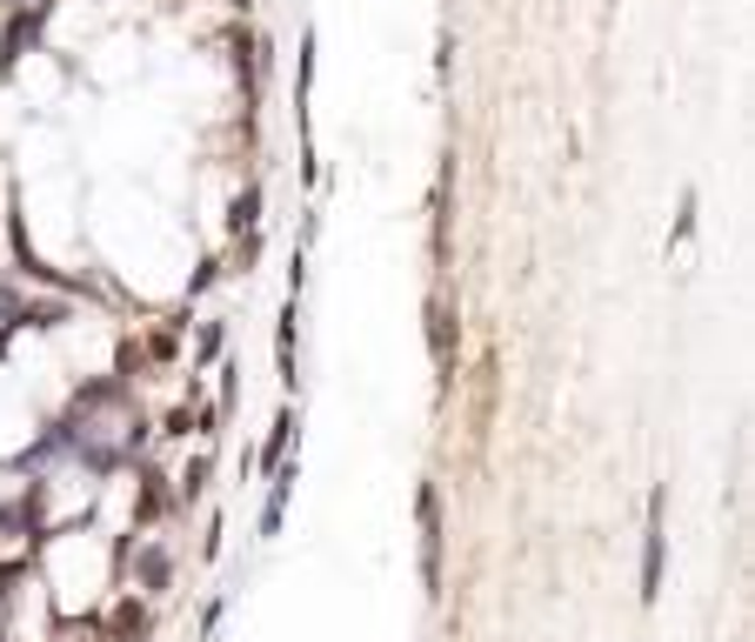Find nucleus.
Masks as SVG:
<instances>
[{
	"label": "nucleus",
	"mask_w": 755,
	"mask_h": 642,
	"mask_svg": "<svg viewBox=\"0 0 755 642\" xmlns=\"http://www.w3.org/2000/svg\"><path fill=\"white\" fill-rule=\"evenodd\" d=\"M422 583H429V596H442V496L435 489H422Z\"/></svg>",
	"instance_id": "1"
},
{
	"label": "nucleus",
	"mask_w": 755,
	"mask_h": 642,
	"mask_svg": "<svg viewBox=\"0 0 755 642\" xmlns=\"http://www.w3.org/2000/svg\"><path fill=\"white\" fill-rule=\"evenodd\" d=\"M662 549H668V535H662V496H648V529H642V602L662 596Z\"/></svg>",
	"instance_id": "2"
},
{
	"label": "nucleus",
	"mask_w": 755,
	"mask_h": 642,
	"mask_svg": "<svg viewBox=\"0 0 755 642\" xmlns=\"http://www.w3.org/2000/svg\"><path fill=\"white\" fill-rule=\"evenodd\" d=\"M448 301H429V348H435V368H448Z\"/></svg>",
	"instance_id": "3"
},
{
	"label": "nucleus",
	"mask_w": 755,
	"mask_h": 642,
	"mask_svg": "<svg viewBox=\"0 0 755 642\" xmlns=\"http://www.w3.org/2000/svg\"><path fill=\"white\" fill-rule=\"evenodd\" d=\"M288 482H295V468H281V475L268 482V509H262V535H275V529H281V509H288Z\"/></svg>",
	"instance_id": "4"
},
{
	"label": "nucleus",
	"mask_w": 755,
	"mask_h": 642,
	"mask_svg": "<svg viewBox=\"0 0 755 642\" xmlns=\"http://www.w3.org/2000/svg\"><path fill=\"white\" fill-rule=\"evenodd\" d=\"M288 429H295V416H281V422H275V435H268V468L281 462V449H288Z\"/></svg>",
	"instance_id": "5"
}]
</instances>
